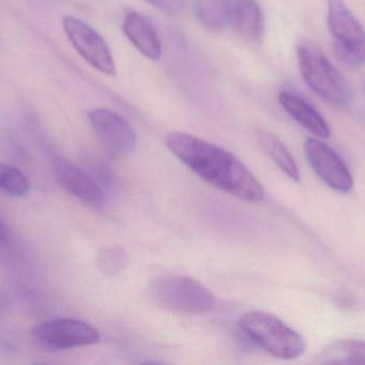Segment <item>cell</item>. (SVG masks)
Listing matches in <instances>:
<instances>
[{"instance_id":"13","label":"cell","mask_w":365,"mask_h":365,"mask_svg":"<svg viewBox=\"0 0 365 365\" xmlns=\"http://www.w3.org/2000/svg\"><path fill=\"white\" fill-rule=\"evenodd\" d=\"M232 25L247 42H261L265 34V16L257 0H234Z\"/></svg>"},{"instance_id":"19","label":"cell","mask_w":365,"mask_h":365,"mask_svg":"<svg viewBox=\"0 0 365 365\" xmlns=\"http://www.w3.org/2000/svg\"><path fill=\"white\" fill-rule=\"evenodd\" d=\"M12 244V235L6 223L0 219V257L4 256Z\"/></svg>"},{"instance_id":"2","label":"cell","mask_w":365,"mask_h":365,"mask_svg":"<svg viewBox=\"0 0 365 365\" xmlns=\"http://www.w3.org/2000/svg\"><path fill=\"white\" fill-rule=\"evenodd\" d=\"M297 56L304 81L313 92L336 106L349 105L351 100L349 83L319 46L302 43Z\"/></svg>"},{"instance_id":"11","label":"cell","mask_w":365,"mask_h":365,"mask_svg":"<svg viewBox=\"0 0 365 365\" xmlns=\"http://www.w3.org/2000/svg\"><path fill=\"white\" fill-rule=\"evenodd\" d=\"M122 29L128 40L145 57L158 60L163 54L162 41L153 24L140 12L130 10L124 15Z\"/></svg>"},{"instance_id":"10","label":"cell","mask_w":365,"mask_h":365,"mask_svg":"<svg viewBox=\"0 0 365 365\" xmlns=\"http://www.w3.org/2000/svg\"><path fill=\"white\" fill-rule=\"evenodd\" d=\"M53 174L58 184L73 196L90 207L100 208L105 201L98 182L83 169L71 164L68 161L58 159L53 163Z\"/></svg>"},{"instance_id":"15","label":"cell","mask_w":365,"mask_h":365,"mask_svg":"<svg viewBox=\"0 0 365 365\" xmlns=\"http://www.w3.org/2000/svg\"><path fill=\"white\" fill-rule=\"evenodd\" d=\"M319 364L365 365V342L342 340L332 343L319 355Z\"/></svg>"},{"instance_id":"7","label":"cell","mask_w":365,"mask_h":365,"mask_svg":"<svg viewBox=\"0 0 365 365\" xmlns=\"http://www.w3.org/2000/svg\"><path fill=\"white\" fill-rule=\"evenodd\" d=\"M62 27L75 51L92 68L103 74L115 75L117 68L113 53L100 32L87 21L73 15H68L62 19Z\"/></svg>"},{"instance_id":"20","label":"cell","mask_w":365,"mask_h":365,"mask_svg":"<svg viewBox=\"0 0 365 365\" xmlns=\"http://www.w3.org/2000/svg\"><path fill=\"white\" fill-rule=\"evenodd\" d=\"M12 312V300L4 289H0V323L6 321Z\"/></svg>"},{"instance_id":"9","label":"cell","mask_w":365,"mask_h":365,"mask_svg":"<svg viewBox=\"0 0 365 365\" xmlns=\"http://www.w3.org/2000/svg\"><path fill=\"white\" fill-rule=\"evenodd\" d=\"M304 154L309 164L322 181L341 193L353 189L354 179L342 159L327 144L317 139H308L304 143Z\"/></svg>"},{"instance_id":"4","label":"cell","mask_w":365,"mask_h":365,"mask_svg":"<svg viewBox=\"0 0 365 365\" xmlns=\"http://www.w3.org/2000/svg\"><path fill=\"white\" fill-rule=\"evenodd\" d=\"M152 299L165 310L185 315H201L214 306V295L202 283L189 276L170 274L150 284Z\"/></svg>"},{"instance_id":"17","label":"cell","mask_w":365,"mask_h":365,"mask_svg":"<svg viewBox=\"0 0 365 365\" xmlns=\"http://www.w3.org/2000/svg\"><path fill=\"white\" fill-rule=\"evenodd\" d=\"M31 184L27 176L12 165L0 163V191L10 196L21 197L27 195Z\"/></svg>"},{"instance_id":"3","label":"cell","mask_w":365,"mask_h":365,"mask_svg":"<svg viewBox=\"0 0 365 365\" xmlns=\"http://www.w3.org/2000/svg\"><path fill=\"white\" fill-rule=\"evenodd\" d=\"M238 326L266 353L279 359H297L306 351L302 336L269 313H247L240 317Z\"/></svg>"},{"instance_id":"16","label":"cell","mask_w":365,"mask_h":365,"mask_svg":"<svg viewBox=\"0 0 365 365\" xmlns=\"http://www.w3.org/2000/svg\"><path fill=\"white\" fill-rule=\"evenodd\" d=\"M257 139L262 149L280 167L281 171L287 174L291 179L298 181L299 171L297 164L282 141L267 131H259Z\"/></svg>"},{"instance_id":"8","label":"cell","mask_w":365,"mask_h":365,"mask_svg":"<svg viewBox=\"0 0 365 365\" xmlns=\"http://www.w3.org/2000/svg\"><path fill=\"white\" fill-rule=\"evenodd\" d=\"M88 119L98 139L109 154L125 156L134 151L137 135L128 120L115 111L94 109L88 113Z\"/></svg>"},{"instance_id":"6","label":"cell","mask_w":365,"mask_h":365,"mask_svg":"<svg viewBox=\"0 0 365 365\" xmlns=\"http://www.w3.org/2000/svg\"><path fill=\"white\" fill-rule=\"evenodd\" d=\"M30 339L34 346L42 351H58L96 344L100 336L93 327L83 321L61 319L32 328Z\"/></svg>"},{"instance_id":"5","label":"cell","mask_w":365,"mask_h":365,"mask_svg":"<svg viewBox=\"0 0 365 365\" xmlns=\"http://www.w3.org/2000/svg\"><path fill=\"white\" fill-rule=\"evenodd\" d=\"M327 24L339 59L351 68L365 64V29L343 0H328Z\"/></svg>"},{"instance_id":"12","label":"cell","mask_w":365,"mask_h":365,"mask_svg":"<svg viewBox=\"0 0 365 365\" xmlns=\"http://www.w3.org/2000/svg\"><path fill=\"white\" fill-rule=\"evenodd\" d=\"M279 102L294 120L319 139L330 136V129L323 116L302 96L291 91L279 94Z\"/></svg>"},{"instance_id":"14","label":"cell","mask_w":365,"mask_h":365,"mask_svg":"<svg viewBox=\"0 0 365 365\" xmlns=\"http://www.w3.org/2000/svg\"><path fill=\"white\" fill-rule=\"evenodd\" d=\"M233 2L234 0H195V19L210 31L225 30L232 24Z\"/></svg>"},{"instance_id":"18","label":"cell","mask_w":365,"mask_h":365,"mask_svg":"<svg viewBox=\"0 0 365 365\" xmlns=\"http://www.w3.org/2000/svg\"><path fill=\"white\" fill-rule=\"evenodd\" d=\"M96 261L101 271L108 276H115L128 267L130 257L128 252L121 246H105L98 252Z\"/></svg>"},{"instance_id":"22","label":"cell","mask_w":365,"mask_h":365,"mask_svg":"<svg viewBox=\"0 0 365 365\" xmlns=\"http://www.w3.org/2000/svg\"><path fill=\"white\" fill-rule=\"evenodd\" d=\"M364 91H365V84H364Z\"/></svg>"},{"instance_id":"21","label":"cell","mask_w":365,"mask_h":365,"mask_svg":"<svg viewBox=\"0 0 365 365\" xmlns=\"http://www.w3.org/2000/svg\"><path fill=\"white\" fill-rule=\"evenodd\" d=\"M145 1L156 8L169 10V9L173 8L179 0H145Z\"/></svg>"},{"instance_id":"1","label":"cell","mask_w":365,"mask_h":365,"mask_svg":"<svg viewBox=\"0 0 365 365\" xmlns=\"http://www.w3.org/2000/svg\"><path fill=\"white\" fill-rule=\"evenodd\" d=\"M167 148L195 175L242 201L257 203L265 196L262 184L233 154L187 133H168Z\"/></svg>"}]
</instances>
